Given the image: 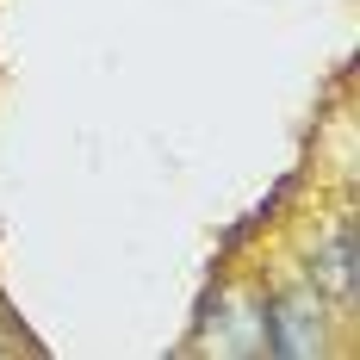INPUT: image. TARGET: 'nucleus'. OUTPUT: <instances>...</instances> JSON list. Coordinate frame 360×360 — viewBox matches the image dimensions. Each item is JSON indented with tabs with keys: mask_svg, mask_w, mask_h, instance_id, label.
<instances>
[{
	"mask_svg": "<svg viewBox=\"0 0 360 360\" xmlns=\"http://www.w3.org/2000/svg\"><path fill=\"white\" fill-rule=\"evenodd\" d=\"M304 280L329 298H342V304H354L360 298V249H354V217L342 212L329 230H317V243H311V267H304Z\"/></svg>",
	"mask_w": 360,
	"mask_h": 360,
	"instance_id": "nucleus-2",
	"label": "nucleus"
},
{
	"mask_svg": "<svg viewBox=\"0 0 360 360\" xmlns=\"http://www.w3.org/2000/svg\"><path fill=\"white\" fill-rule=\"evenodd\" d=\"M0 354H6V342H0Z\"/></svg>",
	"mask_w": 360,
	"mask_h": 360,
	"instance_id": "nucleus-3",
	"label": "nucleus"
},
{
	"mask_svg": "<svg viewBox=\"0 0 360 360\" xmlns=\"http://www.w3.org/2000/svg\"><path fill=\"white\" fill-rule=\"evenodd\" d=\"M323 292L311 286V280H298V286L274 292V298H261V354L267 360H311L329 348L323 335Z\"/></svg>",
	"mask_w": 360,
	"mask_h": 360,
	"instance_id": "nucleus-1",
	"label": "nucleus"
}]
</instances>
